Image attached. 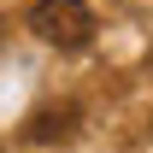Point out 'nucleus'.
Masks as SVG:
<instances>
[{"mask_svg": "<svg viewBox=\"0 0 153 153\" xmlns=\"http://www.w3.org/2000/svg\"><path fill=\"white\" fill-rule=\"evenodd\" d=\"M30 30H36V41H47V47L76 53V47L94 41V12H88L82 0H36V6H30Z\"/></svg>", "mask_w": 153, "mask_h": 153, "instance_id": "1", "label": "nucleus"}, {"mask_svg": "<svg viewBox=\"0 0 153 153\" xmlns=\"http://www.w3.org/2000/svg\"><path fill=\"white\" fill-rule=\"evenodd\" d=\"M76 124H82V112H76V106H41V112L24 124V135H30V141H71Z\"/></svg>", "mask_w": 153, "mask_h": 153, "instance_id": "2", "label": "nucleus"}]
</instances>
